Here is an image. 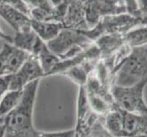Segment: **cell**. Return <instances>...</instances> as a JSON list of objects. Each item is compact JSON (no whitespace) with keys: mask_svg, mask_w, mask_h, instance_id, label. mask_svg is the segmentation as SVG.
<instances>
[{"mask_svg":"<svg viewBox=\"0 0 147 137\" xmlns=\"http://www.w3.org/2000/svg\"><path fill=\"white\" fill-rule=\"evenodd\" d=\"M40 80L28 83L23 89L19 103L4 117L5 137H34L33 111Z\"/></svg>","mask_w":147,"mask_h":137,"instance_id":"cell-1","label":"cell"},{"mask_svg":"<svg viewBox=\"0 0 147 137\" xmlns=\"http://www.w3.org/2000/svg\"><path fill=\"white\" fill-rule=\"evenodd\" d=\"M147 78V44L131 48L115 72L114 84L131 86Z\"/></svg>","mask_w":147,"mask_h":137,"instance_id":"cell-2","label":"cell"},{"mask_svg":"<svg viewBox=\"0 0 147 137\" xmlns=\"http://www.w3.org/2000/svg\"><path fill=\"white\" fill-rule=\"evenodd\" d=\"M141 26H144L141 18L124 13L104 16L100 19L98 24L92 28L79 30V31L94 43V41L102 36L125 34L133 28Z\"/></svg>","mask_w":147,"mask_h":137,"instance_id":"cell-3","label":"cell"},{"mask_svg":"<svg viewBox=\"0 0 147 137\" xmlns=\"http://www.w3.org/2000/svg\"><path fill=\"white\" fill-rule=\"evenodd\" d=\"M146 85L147 78L131 86L113 85L111 94L114 103L123 111L147 116V104L144 97Z\"/></svg>","mask_w":147,"mask_h":137,"instance_id":"cell-4","label":"cell"},{"mask_svg":"<svg viewBox=\"0 0 147 137\" xmlns=\"http://www.w3.org/2000/svg\"><path fill=\"white\" fill-rule=\"evenodd\" d=\"M92 43L79 30L63 28L47 46L60 59H67L76 57Z\"/></svg>","mask_w":147,"mask_h":137,"instance_id":"cell-5","label":"cell"},{"mask_svg":"<svg viewBox=\"0 0 147 137\" xmlns=\"http://www.w3.org/2000/svg\"><path fill=\"white\" fill-rule=\"evenodd\" d=\"M84 11L90 29L104 16L126 13V7L124 0H87L84 4Z\"/></svg>","mask_w":147,"mask_h":137,"instance_id":"cell-6","label":"cell"},{"mask_svg":"<svg viewBox=\"0 0 147 137\" xmlns=\"http://www.w3.org/2000/svg\"><path fill=\"white\" fill-rule=\"evenodd\" d=\"M44 77L45 74L38 58L30 54L22 67L12 75L9 90H23L28 83Z\"/></svg>","mask_w":147,"mask_h":137,"instance_id":"cell-7","label":"cell"},{"mask_svg":"<svg viewBox=\"0 0 147 137\" xmlns=\"http://www.w3.org/2000/svg\"><path fill=\"white\" fill-rule=\"evenodd\" d=\"M62 24L65 28L77 30L89 29L85 18L84 3L80 0H69Z\"/></svg>","mask_w":147,"mask_h":137,"instance_id":"cell-8","label":"cell"},{"mask_svg":"<svg viewBox=\"0 0 147 137\" xmlns=\"http://www.w3.org/2000/svg\"><path fill=\"white\" fill-rule=\"evenodd\" d=\"M0 17L7 22L16 32L24 28L29 27L31 22V18L28 16L6 2H0Z\"/></svg>","mask_w":147,"mask_h":137,"instance_id":"cell-9","label":"cell"},{"mask_svg":"<svg viewBox=\"0 0 147 137\" xmlns=\"http://www.w3.org/2000/svg\"><path fill=\"white\" fill-rule=\"evenodd\" d=\"M31 54L35 55L38 58L39 64L41 66V68L44 72L45 77H47V76L49 75L52 69L60 60V59L58 56L54 54L51 50L48 48L47 43L44 42L43 40H41L39 38L38 39L36 45H35V48Z\"/></svg>","mask_w":147,"mask_h":137,"instance_id":"cell-10","label":"cell"},{"mask_svg":"<svg viewBox=\"0 0 147 137\" xmlns=\"http://www.w3.org/2000/svg\"><path fill=\"white\" fill-rule=\"evenodd\" d=\"M30 27L37 34V36L44 42H49L59 35L64 28V25L59 22L52 21H37L31 19Z\"/></svg>","mask_w":147,"mask_h":137,"instance_id":"cell-11","label":"cell"},{"mask_svg":"<svg viewBox=\"0 0 147 137\" xmlns=\"http://www.w3.org/2000/svg\"><path fill=\"white\" fill-rule=\"evenodd\" d=\"M38 39V37L37 36V34L29 26L16 32V35L13 38L12 45H14L18 49L25 50V51L31 54Z\"/></svg>","mask_w":147,"mask_h":137,"instance_id":"cell-12","label":"cell"},{"mask_svg":"<svg viewBox=\"0 0 147 137\" xmlns=\"http://www.w3.org/2000/svg\"><path fill=\"white\" fill-rule=\"evenodd\" d=\"M23 95V90H8L0 101V118L13 111L19 103Z\"/></svg>","mask_w":147,"mask_h":137,"instance_id":"cell-13","label":"cell"},{"mask_svg":"<svg viewBox=\"0 0 147 137\" xmlns=\"http://www.w3.org/2000/svg\"><path fill=\"white\" fill-rule=\"evenodd\" d=\"M29 55L30 54L28 52L20 49H18L14 46L7 65V75H13L16 73L22 67L23 64L26 62V60L29 57Z\"/></svg>","mask_w":147,"mask_h":137,"instance_id":"cell-14","label":"cell"},{"mask_svg":"<svg viewBox=\"0 0 147 137\" xmlns=\"http://www.w3.org/2000/svg\"><path fill=\"white\" fill-rule=\"evenodd\" d=\"M124 42L129 47L134 48L147 44V28L145 26L137 27L123 34Z\"/></svg>","mask_w":147,"mask_h":137,"instance_id":"cell-15","label":"cell"},{"mask_svg":"<svg viewBox=\"0 0 147 137\" xmlns=\"http://www.w3.org/2000/svg\"><path fill=\"white\" fill-rule=\"evenodd\" d=\"M13 48L14 46L11 43L4 42L3 48L0 51V76L7 75V65Z\"/></svg>","mask_w":147,"mask_h":137,"instance_id":"cell-16","label":"cell"},{"mask_svg":"<svg viewBox=\"0 0 147 137\" xmlns=\"http://www.w3.org/2000/svg\"><path fill=\"white\" fill-rule=\"evenodd\" d=\"M34 137H76L74 129L61 132H39L35 131Z\"/></svg>","mask_w":147,"mask_h":137,"instance_id":"cell-17","label":"cell"},{"mask_svg":"<svg viewBox=\"0 0 147 137\" xmlns=\"http://www.w3.org/2000/svg\"><path fill=\"white\" fill-rule=\"evenodd\" d=\"M30 9L32 8H42L47 10H51L54 7L50 0H23Z\"/></svg>","mask_w":147,"mask_h":137,"instance_id":"cell-18","label":"cell"},{"mask_svg":"<svg viewBox=\"0 0 147 137\" xmlns=\"http://www.w3.org/2000/svg\"><path fill=\"white\" fill-rule=\"evenodd\" d=\"M5 2L7 4L12 6L13 7L17 8L19 10L20 12H22L23 14L27 15L29 17V13H30V8L28 7V5L25 3L23 0H5Z\"/></svg>","mask_w":147,"mask_h":137,"instance_id":"cell-19","label":"cell"},{"mask_svg":"<svg viewBox=\"0 0 147 137\" xmlns=\"http://www.w3.org/2000/svg\"><path fill=\"white\" fill-rule=\"evenodd\" d=\"M11 79H12V75L0 76V101H1L5 93L9 90Z\"/></svg>","mask_w":147,"mask_h":137,"instance_id":"cell-20","label":"cell"},{"mask_svg":"<svg viewBox=\"0 0 147 137\" xmlns=\"http://www.w3.org/2000/svg\"><path fill=\"white\" fill-rule=\"evenodd\" d=\"M0 137H5V123L4 117L0 118Z\"/></svg>","mask_w":147,"mask_h":137,"instance_id":"cell-21","label":"cell"},{"mask_svg":"<svg viewBox=\"0 0 147 137\" xmlns=\"http://www.w3.org/2000/svg\"><path fill=\"white\" fill-rule=\"evenodd\" d=\"M0 2H5V0H0Z\"/></svg>","mask_w":147,"mask_h":137,"instance_id":"cell-22","label":"cell"}]
</instances>
